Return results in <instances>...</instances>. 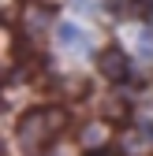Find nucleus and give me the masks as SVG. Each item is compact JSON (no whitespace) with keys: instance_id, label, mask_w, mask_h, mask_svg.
<instances>
[{"instance_id":"obj_1","label":"nucleus","mask_w":153,"mask_h":156,"mask_svg":"<svg viewBox=\"0 0 153 156\" xmlns=\"http://www.w3.org/2000/svg\"><path fill=\"white\" fill-rule=\"evenodd\" d=\"M60 130H64V112H60V108L30 112L26 119L19 123V145H23L26 152H41Z\"/></svg>"},{"instance_id":"obj_2","label":"nucleus","mask_w":153,"mask_h":156,"mask_svg":"<svg viewBox=\"0 0 153 156\" xmlns=\"http://www.w3.org/2000/svg\"><path fill=\"white\" fill-rule=\"evenodd\" d=\"M101 74L108 78V82H123V78L131 74V67H127V56H123L120 48H108V52H101Z\"/></svg>"},{"instance_id":"obj_3","label":"nucleus","mask_w":153,"mask_h":156,"mask_svg":"<svg viewBox=\"0 0 153 156\" xmlns=\"http://www.w3.org/2000/svg\"><path fill=\"white\" fill-rule=\"evenodd\" d=\"M56 37H60L64 48H82V30L75 23H60V26H56Z\"/></svg>"},{"instance_id":"obj_4","label":"nucleus","mask_w":153,"mask_h":156,"mask_svg":"<svg viewBox=\"0 0 153 156\" xmlns=\"http://www.w3.org/2000/svg\"><path fill=\"white\" fill-rule=\"evenodd\" d=\"M108 134H112V130H108L105 123H93V126L82 130V145H86V149H101V145L108 141Z\"/></svg>"},{"instance_id":"obj_5","label":"nucleus","mask_w":153,"mask_h":156,"mask_svg":"<svg viewBox=\"0 0 153 156\" xmlns=\"http://www.w3.org/2000/svg\"><path fill=\"white\" fill-rule=\"evenodd\" d=\"M105 115H112V119L120 115V119H123V115H127V104L123 101H105Z\"/></svg>"},{"instance_id":"obj_6","label":"nucleus","mask_w":153,"mask_h":156,"mask_svg":"<svg viewBox=\"0 0 153 156\" xmlns=\"http://www.w3.org/2000/svg\"><path fill=\"white\" fill-rule=\"evenodd\" d=\"M26 23H30L34 30H41V26H45V11H37V8H34V11H26Z\"/></svg>"},{"instance_id":"obj_7","label":"nucleus","mask_w":153,"mask_h":156,"mask_svg":"<svg viewBox=\"0 0 153 156\" xmlns=\"http://www.w3.org/2000/svg\"><path fill=\"white\" fill-rule=\"evenodd\" d=\"M138 138H142V141H153V123H142V130H138Z\"/></svg>"},{"instance_id":"obj_8","label":"nucleus","mask_w":153,"mask_h":156,"mask_svg":"<svg viewBox=\"0 0 153 156\" xmlns=\"http://www.w3.org/2000/svg\"><path fill=\"white\" fill-rule=\"evenodd\" d=\"M127 4H131V0H116V11H127Z\"/></svg>"},{"instance_id":"obj_9","label":"nucleus","mask_w":153,"mask_h":156,"mask_svg":"<svg viewBox=\"0 0 153 156\" xmlns=\"http://www.w3.org/2000/svg\"><path fill=\"white\" fill-rule=\"evenodd\" d=\"M97 156H112V152H97Z\"/></svg>"}]
</instances>
